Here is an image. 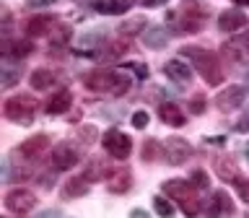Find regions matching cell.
I'll return each mask as SVG.
<instances>
[{
    "mask_svg": "<svg viewBox=\"0 0 249 218\" xmlns=\"http://www.w3.org/2000/svg\"><path fill=\"white\" fill-rule=\"evenodd\" d=\"M86 89L99 91V93H114V96H122V93L130 91V75H124L122 70H91V73L83 75Z\"/></svg>",
    "mask_w": 249,
    "mask_h": 218,
    "instance_id": "1",
    "label": "cell"
},
{
    "mask_svg": "<svg viewBox=\"0 0 249 218\" xmlns=\"http://www.w3.org/2000/svg\"><path fill=\"white\" fill-rule=\"evenodd\" d=\"M182 54L190 57V62L195 65V70L202 75L205 83H210V86L223 83V68H221V62H218V57L213 52L202 50V47H184Z\"/></svg>",
    "mask_w": 249,
    "mask_h": 218,
    "instance_id": "2",
    "label": "cell"
},
{
    "mask_svg": "<svg viewBox=\"0 0 249 218\" xmlns=\"http://www.w3.org/2000/svg\"><path fill=\"white\" fill-rule=\"evenodd\" d=\"M163 192L182 205L187 218H195L200 213V200H197V195H195L192 182H184V179H169V182H163Z\"/></svg>",
    "mask_w": 249,
    "mask_h": 218,
    "instance_id": "3",
    "label": "cell"
},
{
    "mask_svg": "<svg viewBox=\"0 0 249 218\" xmlns=\"http://www.w3.org/2000/svg\"><path fill=\"white\" fill-rule=\"evenodd\" d=\"M5 117L16 125H31V120H34V112H36V101L31 96H11L5 101L3 107Z\"/></svg>",
    "mask_w": 249,
    "mask_h": 218,
    "instance_id": "4",
    "label": "cell"
},
{
    "mask_svg": "<svg viewBox=\"0 0 249 218\" xmlns=\"http://www.w3.org/2000/svg\"><path fill=\"white\" fill-rule=\"evenodd\" d=\"M104 148H107L109 156H114V159H127L130 151H132V140L120 130H109L104 135Z\"/></svg>",
    "mask_w": 249,
    "mask_h": 218,
    "instance_id": "5",
    "label": "cell"
},
{
    "mask_svg": "<svg viewBox=\"0 0 249 218\" xmlns=\"http://www.w3.org/2000/svg\"><path fill=\"white\" fill-rule=\"evenodd\" d=\"M163 156L171 166H182V164L192 156V145L182 138H169L166 145H163Z\"/></svg>",
    "mask_w": 249,
    "mask_h": 218,
    "instance_id": "6",
    "label": "cell"
},
{
    "mask_svg": "<svg viewBox=\"0 0 249 218\" xmlns=\"http://www.w3.org/2000/svg\"><path fill=\"white\" fill-rule=\"evenodd\" d=\"M36 205V198H34V192H29V190H11L5 195V208L11 210V213H29L31 208Z\"/></svg>",
    "mask_w": 249,
    "mask_h": 218,
    "instance_id": "7",
    "label": "cell"
},
{
    "mask_svg": "<svg viewBox=\"0 0 249 218\" xmlns=\"http://www.w3.org/2000/svg\"><path fill=\"white\" fill-rule=\"evenodd\" d=\"M78 164V148L73 143H60L52 151V166L57 171H68Z\"/></svg>",
    "mask_w": 249,
    "mask_h": 218,
    "instance_id": "8",
    "label": "cell"
},
{
    "mask_svg": "<svg viewBox=\"0 0 249 218\" xmlns=\"http://www.w3.org/2000/svg\"><path fill=\"white\" fill-rule=\"evenodd\" d=\"M247 99V91L241 89V86H229L226 91H221L215 96V107L221 109V112H231V109H239L244 104Z\"/></svg>",
    "mask_w": 249,
    "mask_h": 218,
    "instance_id": "9",
    "label": "cell"
},
{
    "mask_svg": "<svg viewBox=\"0 0 249 218\" xmlns=\"http://www.w3.org/2000/svg\"><path fill=\"white\" fill-rule=\"evenodd\" d=\"M233 210L236 208H233L229 192L218 190V192H213V198H210L205 213H208V218H221V216H233Z\"/></svg>",
    "mask_w": 249,
    "mask_h": 218,
    "instance_id": "10",
    "label": "cell"
},
{
    "mask_svg": "<svg viewBox=\"0 0 249 218\" xmlns=\"http://www.w3.org/2000/svg\"><path fill=\"white\" fill-rule=\"evenodd\" d=\"M91 5L101 16H122L132 8V0H93Z\"/></svg>",
    "mask_w": 249,
    "mask_h": 218,
    "instance_id": "11",
    "label": "cell"
},
{
    "mask_svg": "<svg viewBox=\"0 0 249 218\" xmlns=\"http://www.w3.org/2000/svg\"><path fill=\"white\" fill-rule=\"evenodd\" d=\"M163 73L177 83H190L192 81V68H190V62H184V60H169L166 65H163Z\"/></svg>",
    "mask_w": 249,
    "mask_h": 218,
    "instance_id": "12",
    "label": "cell"
},
{
    "mask_svg": "<svg viewBox=\"0 0 249 218\" xmlns=\"http://www.w3.org/2000/svg\"><path fill=\"white\" fill-rule=\"evenodd\" d=\"M143 44L148 50H163L169 44V31L163 26H148L143 31Z\"/></svg>",
    "mask_w": 249,
    "mask_h": 218,
    "instance_id": "13",
    "label": "cell"
},
{
    "mask_svg": "<svg viewBox=\"0 0 249 218\" xmlns=\"http://www.w3.org/2000/svg\"><path fill=\"white\" fill-rule=\"evenodd\" d=\"M247 26V16L241 11H223L218 16V29L221 31H239Z\"/></svg>",
    "mask_w": 249,
    "mask_h": 218,
    "instance_id": "14",
    "label": "cell"
},
{
    "mask_svg": "<svg viewBox=\"0 0 249 218\" xmlns=\"http://www.w3.org/2000/svg\"><path fill=\"white\" fill-rule=\"evenodd\" d=\"M31 50H34V44L26 42V39H8V42L3 44V54L5 57H26V54H31Z\"/></svg>",
    "mask_w": 249,
    "mask_h": 218,
    "instance_id": "15",
    "label": "cell"
},
{
    "mask_svg": "<svg viewBox=\"0 0 249 218\" xmlns=\"http://www.w3.org/2000/svg\"><path fill=\"white\" fill-rule=\"evenodd\" d=\"M70 104H73V96H70L68 89H62V91H57L50 101H47L44 109H47V114H62V112L70 109Z\"/></svg>",
    "mask_w": 249,
    "mask_h": 218,
    "instance_id": "16",
    "label": "cell"
},
{
    "mask_svg": "<svg viewBox=\"0 0 249 218\" xmlns=\"http://www.w3.org/2000/svg\"><path fill=\"white\" fill-rule=\"evenodd\" d=\"M47 145H50V138H47V135H31L29 140H23L21 153L26 156V159H36V156L44 153Z\"/></svg>",
    "mask_w": 249,
    "mask_h": 218,
    "instance_id": "17",
    "label": "cell"
},
{
    "mask_svg": "<svg viewBox=\"0 0 249 218\" xmlns=\"http://www.w3.org/2000/svg\"><path fill=\"white\" fill-rule=\"evenodd\" d=\"M130 184H132V179H130V171H124V169L114 171V174L107 179V190H109V192H114V195H120V192H127V190H130Z\"/></svg>",
    "mask_w": 249,
    "mask_h": 218,
    "instance_id": "18",
    "label": "cell"
},
{
    "mask_svg": "<svg viewBox=\"0 0 249 218\" xmlns=\"http://www.w3.org/2000/svg\"><path fill=\"white\" fill-rule=\"evenodd\" d=\"M159 114L166 125H171V127H182V125L187 122V117L182 114V109H179L177 104H161Z\"/></svg>",
    "mask_w": 249,
    "mask_h": 218,
    "instance_id": "19",
    "label": "cell"
},
{
    "mask_svg": "<svg viewBox=\"0 0 249 218\" xmlns=\"http://www.w3.org/2000/svg\"><path fill=\"white\" fill-rule=\"evenodd\" d=\"M52 16H34V18H29L26 21V34L29 36H42V34H47L50 31V26H52Z\"/></svg>",
    "mask_w": 249,
    "mask_h": 218,
    "instance_id": "20",
    "label": "cell"
},
{
    "mask_svg": "<svg viewBox=\"0 0 249 218\" xmlns=\"http://www.w3.org/2000/svg\"><path fill=\"white\" fill-rule=\"evenodd\" d=\"M89 192V179L86 177H73L62 187V198H83Z\"/></svg>",
    "mask_w": 249,
    "mask_h": 218,
    "instance_id": "21",
    "label": "cell"
},
{
    "mask_svg": "<svg viewBox=\"0 0 249 218\" xmlns=\"http://www.w3.org/2000/svg\"><path fill=\"white\" fill-rule=\"evenodd\" d=\"M29 83H31V89H36V91H44V89H50V86L54 83V73H52V70H44V68H39V70H34V73H31Z\"/></svg>",
    "mask_w": 249,
    "mask_h": 218,
    "instance_id": "22",
    "label": "cell"
},
{
    "mask_svg": "<svg viewBox=\"0 0 249 218\" xmlns=\"http://www.w3.org/2000/svg\"><path fill=\"white\" fill-rule=\"evenodd\" d=\"M218 174H221V179H226V182H236L239 171H236V164H233L229 156H223V159H218Z\"/></svg>",
    "mask_w": 249,
    "mask_h": 218,
    "instance_id": "23",
    "label": "cell"
},
{
    "mask_svg": "<svg viewBox=\"0 0 249 218\" xmlns=\"http://www.w3.org/2000/svg\"><path fill=\"white\" fill-rule=\"evenodd\" d=\"M89 182H93V179H104L107 177V166L101 161H91L89 166H86V174H83Z\"/></svg>",
    "mask_w": 249,
    "mask_h": 218,
    "instance_id": "24",
    "label": "cell"
},
{
    "mask_svg": "<svg viewBox=\"0 0 249 218\" xmlns=\"http://www.w3.org/2000/svg\"><path fill=\"white\" fill-rule=\"evenodd\" d=\"M153 208H156V213H159L161 218L174 216V205H171V200H166V198H153Z\"/></svg>",
    "mask_w": 249,
    "mask_h": 218,
    "instance_id": "25",
    "label": "cell"
},
{
    "mask_svg": "<svg viewBox=\"0 0 249 218\" xmlns=\"http://www.w3.org/2000/svg\"><path fill=\"white\" fill-rule=\"evenodd\" d=\"M148 26H145V18H130V21H124L122 26H120V31L122 34H138V31H145Z\"/></svg>",
    "mask_w": 249,
    "mask_h": 218,
    "instance_id": "26",
    "label": "cell"
},
{
    "mask_svg": "<svg viewBox=\"0 0 249 218\" xmlns=\"http://www.w3.org/2000/svg\"><path fill=\"white\" fill-rule=\"evenodd\" d=\"M192 184L200 187V190H208V187H210V179H208V174H205L202 169H195V171H192Z\"/></svg>",
    "mask_w": 249,
    "mask_h": 218,
    "instance_id": "27",
    "label": "cell"
},
{
    "mask_svg": "<svg viewBox=\"0 0 249 218\" xmlns=\"http://www.w3.org/2000/svg\"><path fill=\"white\" fill-rule=\"evenodd\" d=\"M16 81H18V70L5 68V70H3V89H11V86H16Z\"/></svg>",
    "mask_w": 249,
    "mask_h": 218,
    "instance_id": "28",
    "label": "cell"
},
{
    "mask_svg": "<svg viewBox=\"0 0 249 218\" xmlns=\"http://www.w3.org/2000/svg\"><path fill=\"white\" fill-rule=\"evenodd\" d=\"M156 156H159V143H156V140H148V143L143 145V159L145 161H153Z\"/></svg>",
    "mask_w": 249,
    "mask_h": 218,
    "instance_id": "29",
    "label": "cell"
},
{
    "mask_svg": "<svg viewBox=\"0 0 249 218\" xmlns=\"http://www.w3.org/2000/svg\"><path fill=\"white\" fill-rule=\"evenodd\" d=\"M148 120H151V117H148V112H143V109H140V112L132 114V127L143 130V127H148Z\"/></svg>",
    "mask_w": 249,
    "mask_h": 218,
    "instance_id": "30",
    "label": "cell"
},
{
    "mask_svg": "<svg viewBox=\"0 0 249 218\" xmlns=\"http://www.w3.org/2000/svg\"><path fill=\"white\" fill-rule=\"evenodd\" d=\"M233 184H236V190H239V198L244 200V202H249V182H247V179L244 177H236V182H233Z\"/></svg>",
    "mask_w": 249,
    "mask_h": 218,
    "instance_id": "31",
    "label": "cell"
},
{
    "mask_svg": "<svg viewBox=\"0 0 249 218\" xmlns=\"http://www.w3.org/2000/svg\"><path fill=\"white\" fill-rule=\"evenodd\" d=\"M99 39H101V31L96 29V31H91V34H83V36H81V44H83V47H86V44L91 47V44H96Z\"/></svg>",
    "mask_w": 249,
    "mask_h": 218,
    "instance_id": "32",
    "label": "cell"
},
{
    "mask_svg": "<svg viewBox=\"0 0 249 218\" xmlns=\"http://www.w3.org/2000/svg\"><path fill=\"white\" fill-rule=\"evenodd\" d=\"M57 0H26L29 8H47V5H54Z\"/></svg>",
    "mask_w": 249,
    "mask_h": 218,
    "instance_id": "33",
    "label": "cell"
},
{
    "mask_svg": "<svg viewBox=\"0 0 249 218\" xmlns=\"http://www.w3.org/2000/svg\"><path fill=\"white\" fill-rule=\"evenodd\" d=\"M190 109H192V114H200V112H202V109H205V101H202V99H195Z\"/></svg>",
    "mask_w": 249,
    "mask_h": 218,
    "instance_id": "34",
    "label": "cell"
},
{
    "mask_svg": "<svg viewBox=\"0 0 249 218\" xmlns=\"http://www.w3.org/2000/svg\"><path fill=\"white\" fill-rule=\"evenodd\" d=\"M36 218H60V210H54V208H50V210H42Z\"/></svg>",
    "mask_w": 249,
    "mask_h": 218,
    "instance_id": "35",
    "label": "cell"
},
{
    "mask_svg": "<svg viewBox=\"0 0 249 218\" xmlns=\"http://www.w3.org/2000/svg\"><path fill=\"white\" fill-rule=\"evenodd\" d=\"M236 130H239V132H247V130H249V114L241 117V120L236 122Z\"/></svg>",
    "mask_w": 249,
    "mask_h": 218,
    "instance_id": "36",
    "label": "cell"
},
{
    "mask_svg": "<svg viewBox=\"0 0 249 218\" xmlns=\"http://www.w3.org/2000/svg\"><path fill=\"white\" fill-rule=\"evenodd\" d=\"M132 70H135L140 78H148V68H145V65H140V62H135V65H132Z\"/></svg>",
    "mask_w": 249,
    "mask_h": 218,
    "instance_id": "37",
    "label": "cell"
},
{
    "mask_svg": "<svg viewBox=\"0 0 249 218\" xmlns=\"http://www.w3.org/2000/svg\"><path fill=\"white\" fill-rule=\"evenodd\" d=\"M130 218H148V210H143V208H132Z\"/></svg>",
    "mask_w": 249,
    "mask_h": 218,
    "instance_id": "38",
    "label": "cell"
},
{
    "mask_svg": "<svg viewBox=\"0 0 249 218\" xmlns=\"http://www.w3.org/2000/svg\"><path fill=\"white\" fill-rule=\"evenodd\" d=\"M163 3H169V0H143L145 8H159V5H163Z\"/></svg>",
    "mask_w": 249,
    "mask_h": 218,
    "instance_id": "39",
    "label": "cell"
},
{
    "mask_svg": "<svg viewBox=\"0 0 249 218\" xmlns=\"http://www.w3.org/2000/svg\"><path fill=\"white\" fill-rule=\"evenodd\" d=\"M0 174H3V179H11V164H8V159L3 161V169H0Z\"/></svg>",
    "mask_w": 249,
    "mask_h": 218,
    "instance_id": "40",
    "label": "cell"
},
{
    "mask_svg": "<svg viewBox=\"0 0 249 218\" xmlns=\"http://www.w3.org/2000/svg\"><path fill=\"white\" fill-rule=\"evenodd\" d=\"M239 3H241V5H249V0H239Z\"/></svg>",
    "mask_w": 249,
    "mask_h": 218,
    "instance_id": "41",
    "label": "cell"
},
{
    "mask_svg": "<svg viewBox=\"0 0 249 218\" xmlns=\"http://www.w3.org/2000/svg\"><path fill=\"white\" fill-rule=\"evenodd\" d=\"M247 156H249V145H247Z\"/></svg>",
    "mask_w": 249,
    "mask_h": 218,
    "instance_id": "42",
    "label": "cell"
},
{
    "mask_svg": "<svg viewBox=\"0 0 249 218\" xmlns=\"http://www.w3.org/2000/svg\"><path fill=\"white\" fill-rule=\"evenodd\" d=\"M247 47H249V39H247Z\"/></svg>",
    "mask_w": 249,
    "mask_h": 218,
    "instance_id": "43",
    "label": "cell"
},
{
    "mask_svg": "<svg viewBox=\"0 0 249 218\" xmlns=\"http://www.w3.org/2000/svg\"><path fill=\"white\" fill-rule=\"evenodd\" d=\"M247 218H249V213H247Z\"/></svg>",
    "mask_w": 249,
    "mask_h": 218,
    "instance_id": "44",
    "label": "cell"
}]
</instances>
